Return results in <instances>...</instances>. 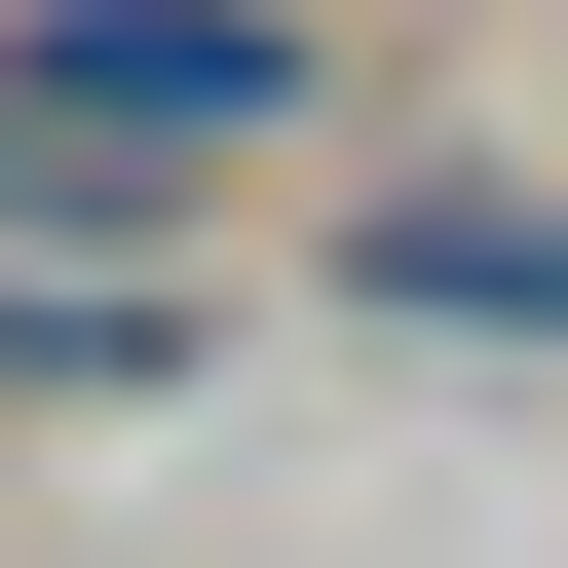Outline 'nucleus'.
<instances>
[{
    "mask_svg": "<svg viewBox=\"0 0 568 568\" xmlns=\"http://www.w3.org/2000/svg\"><path fill=\"white\" fill-rule=\"evenodd\" d=\"M265 114H304V39H265V0H0V265H39V227H152V190H227Z\"/></svg>",
    "mask_w": 568,
    "mask_h": 568,
    "instance_id": "f257e3e1",
    "label": "nucleus"
},
{
    "mask_svg": "<svg viewBox=\"0 0 568 568\" xmlns=\"http://www.w3.org/2000/svg\"><path fill=\"white\" fill-rule=\"evenodd\" d=\"M379 304H455V342H568V190H417V227H379Z\"/></svg>",
    "mask_w": 568,
    "mask_h": 568,
    "instance_id": "f03ea898",
    "label": "nucleus"
},
{
    "mask_svg": "<svg viewBox=\"0 0 568 568\" xmlns=\"http://www.w3.org/2000/svg\"><path fill=\"white\" fill-rule=\"evenodd\" d=\"M0 379H190V304L152 265H0Z\"/></svg>",
    "mask_w": 568,
    "mask_h": 568,
    "instance_id": "7ed1b4c3",
    "label": "nucleus"
}]
</instances>
